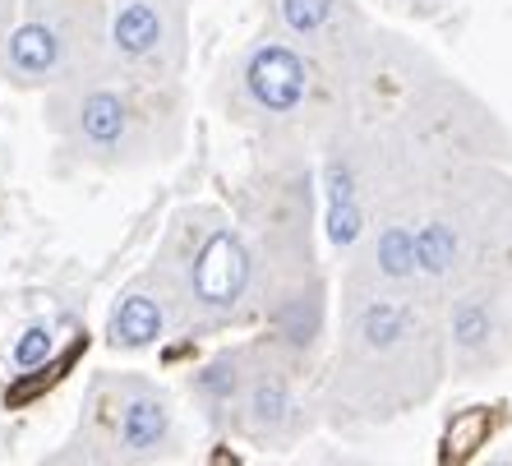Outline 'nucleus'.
<instances>
[{
  "mask_svg": "<svg viewBox=\"0 0 512 466\" xmlns=\"http://www.w3.org/2000/svg\"><path fill=\"white\" fill-rule=\"evenodd\" d=\"M448 370L439 305L420 296H379L342 305V333L319 388L333 425H383L420 407Z\"/></svg>",
  "mask_w": 512,
  "mask_h": 466,
  "instance_id": "obj_1",
  "label": "nucleus"
},
{
  "mask_svg": "<svg viewBox=\"0 0 512 466\" xmlns=\"http://www.w3.org/2000/svg\"><path fill=\"white\" fill-rule=\"evenodd\" d=\"M148 268L176 296L185 333H213L259 319V259L245 227L222 208H176Z\"/></svg>",
  "mask_w": 512,
  "mask_h": 466,
  "instance_id": "obj_2",
  "label": "nucleus"
},
{
  "mask_svg": "<svg viewBox=\"0 0 512 466\" xmlns=\"http://www.w3.org/2000/svg\"><path fill=\"white\" fill-rule=\"evenodd\" d=\"M51 130L65 148L97 167H134L176 148V107L162 88L134 84L125 74H84L79 84L51 93Z\"/></svg>",
  "mask_w": 512,
  "mask_h": 466,
  "instance_id": "obj_3",
  "label": "nucleus"
},
{
  "mask_svg": "<svg viewBox=\"0 0 512 466\" xmlns=\"http://www.w3.org/2000/svg\"><path fill=\"white\" fill-rule=\"evenodd\" d=\"M74 443L93 466H157L180 453V416L171 393L148 374L102 370L79 402Z\"/></svg>",
  "mask_w": 512,
  "mask_h": 466,
  "instance_id": "obj_4",
  "label": "nucleus"
},
{
  "mask_svg": "<svg viewBox=\"0 0 512 466\" xmlns=\"http://www.w3.org/2000/svg\"><path fill=\"white\" fill-rule=\"evenodd\" d=\"M97 47V14L84 0H5L0 79L56 93L97 70Z\"/></svg>",
  "mask_w": 512,
  "mask_h": 466,
  "instance_id": "obj_5",
  "label": "nucleus"
},
{
  "mask_svg": "<svg viewBox=\"0 0 512 466\" xmlns=\"http://www.w3.org/2000/svg\"><path fill=\"white\" fill-rule=\"evenodd\" d=\"M305 379V360L282 351L273 337L263 333L250 342V370L240 383V402L231 416V434L254 448H291L305 439L314 425V407L300 388Z\"/></svg>",
  "mask_w": 512,
  "mask_h": 466,
  "instance_id": "obj_6",
  "label": "nucleus"
},
{
  "mask_svg": "<svg viewBox=\"0 0 512 466\" xmlns=\"http://www.w3.org/2000/svg\"><path fill=\"white\" fill-rule=\"evenodd\" d=\"M111 70L148 88H167L185 65L180 0H116L107 19Z\"/></svg>",
  "mask_w": 512,
  "mask_h": 466,
  "instance_id": "obj_7",
  "label": "nucleus"
},
{
  "mask_svg": "<svg viewBox=\"0 0 512 466\" xmlns=\"http://www.w3.org/2000/svg\"><path fill=\"white\" fill-rule=\"evenodd\" d=\"M448 365L457 374H489L512 347V300L503 282H471L439 305Z\"/></svg>",
  "mask_w": 512,
  "mask_h": 466,
  "instance_id": "obj_8",
  "label": "nucleus"
},
{
  "mask_svg": "<svg viewBox=\"0 0 512 466\" xmlns=\"http://www.w3.org/2000/svg\"><path fill=\"white\" fill-rule=\"evenodd\" d=\"M342 305L379 296H420V250H416V213L374 217L370 236L351 250L342 282Z\"/></svg>",
  "mask_w": 512,
  "mask_h": 466,
  "instance_id": "obj_9",
  "label": "nucleus"
},
{
  "mask_svg": "<svg viewBox=\"0 0 512 466\" xmlns=\"http://www.w3.org/2000/svg\"><path fill=\"white\" fill-rule=\"evenodd\" d=\"M240 102L268 125H291L300 111L310 107L314 70L286 42H259L250 56L240 60Z\"/></svg>",
  "mask_w": 512,
  "mask_h": 466,
  "instance_id": "obj_10",
  "label": "nucleus"
},
{
  "mask_svg": "<svg viewBox=\"0 0 512 466\" xmlns=\"http://www.w3.org/2000/svg\"><path fill=\"white\" fill-rule=\"evenodd\" d=\"M171 333H185V319H180L176 296L167 291V282L143 268L139 277H130L120 296L111 300L107 314V347L125 351V356H139V351L162 347Z\"/></svg>",
  "mask_w": 512,
  "mask_h": 466,
  "instance_id": "obj_11",
  "label": "nucleus"
},
{
  "mask_svg": "<svg viewBox=\"0 0 512 466\" xmlns=\"http://www.w3.org/2000/svg\"><path fill=\"white\" fill-rule=\"evenodd\" d=\"M245 370H250V342H240L231 351H217L213 360H203L199 370L190 374V402L208 430L231 434V416H236Z\"/></svg>",
  "mask_w": 512,
  "mask_h": 466,
  "instance_id": "obj_12",
  "label": "nucleus"
},
{
  "mask_svg": "<svg viewBox=\"0 0 512 466\" xmlns=\"http://www.w3.org/2000/svg\"><path fill=\"white\" fill-rule=\"evenodd\" d=\"M56 323L47 319H37L28 323V328H19V337L10 342V365L19 374H37V370H47L51 356H56Z\"/></svg>",
  "mask_w": 512,
  "mask_h": 466,
  "instance_id": "obj_13",
  "label": "nucleus"
},
{
  "mask_svg": "<svg viewBox=\"0 0 512 466\" xmlns=\"http://www.w3.org/2000/svg\"><path fill=\"white\" fill-rule=\"evenodd\" d=\"M494 430V416H489L485 407H471L462 411V416L448 420V430H443V462H462V457H471L485 443V434Z\"/></svg>",
  "mask_w": 512,
  "mask_h": 466,
  "instance_id": "obj_14",
  "label": "nucleus"
},
{
  "mask_svg": "<svg viewBox=\"0 0 512 466\" xmlns=\"http://www.w3.org/2000/svg\"><path fill=\"white\" fill-rule=\"evenodd\" d=\"M277 14H282L286 33L296 37H323L337 19V0H277Z\"/></svg>",
  "mask_w": 512,
  "mask_h": 466,
  "instance_id": "obj_15",
  "label": "nucleus"
},
{
  "mask_svg": "<svg viewBox=\"0 0 512 466\" xmlns=\"http://www.w3.org/2000/svg\"><path fill=\"white\" fill-rule=\"evenodd\" d=\"M37 466H93V462H88V453H84V448H79V443H65V448H56V453H51V457H42V462H37Z\"/></svg>",
  "mask_w": 512,
  "mask_h": 466,
  "instance_id": "obj_16",
  "label": "nucleus"
},
{
  "mask_svg": "<svg viewBox=\"0 0 512 466\" xmlns=\"http://www.w3.org/2000/svg\"><path fill=\"white\" fill-rule=\"evenodd\" d=\"M319 466H365V462H356V457H323Z\"/></svg>",
  "mask_w": 512,
  "mask_h": 466,
  "instance_id": "obj_17",
  "label": "nucleus"
},
{
  "mask_svg": "<svg viewBox=\"0 0 512 466\" xmlns=\"http://www.w3.org/2000/svg\"><path fill=\"white\" fill-rule=\"evenodd\" d=\"M485 466H512V462H508V457H494V462H485Z\"/></svg>",
  "mask_w": 512,
  "mask_h": 466,
  "instance_id": "obj_18",
  "label": "nucleus"
},
{
  "mask_svg": "<svg viewBox=\"0 0 512 466\" xmlns=\"http://www.w3.org/2000/svg\"><path fill=\"white\" fill-rule=\"evenodd\" d=\"M0 14H5V0H0Z\"/></svg>",
  "mask_w": 512,
  "mask_h": 466,
  "instance_id": "obj_19",
  "label": "nucleus"
}]
</instances>
